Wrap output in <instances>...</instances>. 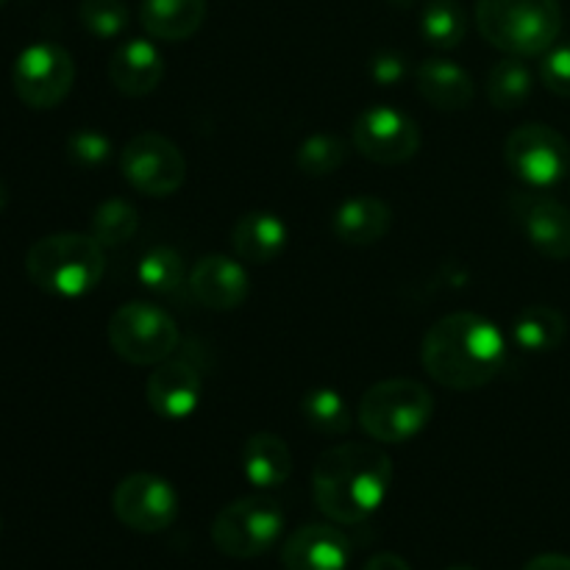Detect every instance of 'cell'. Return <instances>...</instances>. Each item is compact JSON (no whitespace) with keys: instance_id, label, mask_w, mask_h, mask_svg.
Segmentation results:
<instances>
[{"instance_id":"cell-10","label":"cell","mask_w":570,"mask_h":570,"mask_svg":"<svg viewBox=\"0 0 570 570\" xmlns=\"http://www.w3.org/2000/svg\"><path fill=\"white\" fill-rule=\"evenodd\" d=\"M504 161L518 181L532 189H549L570 173V145L557 128L523 122L507 137Z\"/></svg>"},{"instance_id":"cell-4","label":"cell","mask_w":570,"mask_h":570,"mask_svg":"<svg viewBox=\"0 0 570 570\" xmlns=\"http://www.w3.org/2000/svg\"><path fill=\"white\" fill-rule=\"evenodd\" d=\"M476 28L504 56L532 59L560 39L562 6L560 0H476Z\"/></svg>"},{"instance_id":"cell-22","label":"cell","mask_w":570,"mask_h":570,"mask_svg":"<svg viewBox=\"0 0 570 570\" xmlns=\"http://www.w3.org/2000/svg\"><path fill=\"white\" fill-rule=\"evenodd\" d=\"M206 0H142L139 22L161 42H184L195 37L206 20Z\"/></svg>"},{"instance_id":"cell-32","label":"cell","mask_w":570,"mask_h":570,"mask_svg":"<svg viewBox=\"0 0 570 570\" xmlns=\"http://www.w3.org/2000/svg\"><path fill=\"white\" fill-rule=\"evenodd\" d=\"M540 81L549 92L570 98V42L554 45L540 56Z\"/></svg>"},{"instance_id":"cell-2","label":"cell","mask_w":570,"mask_h":570,"mask_svg":"<svg viewBox=\"0 0 570 570\" xmlns=\"http://www.w3.org/2000/svg\"><path fill=\"white\" fill-rule=\"evenodd\" d=\"M393 488V460L379 443H340L317 456L312 495L334 523L354 527L382 510Z\"/></svg>"},{"instance_id":"cell-14","label":"cell","mask_w":570,"mask_h":570,"mask_svg":"<svg viewBox=\"0 0 570 570\" xmlns=\"http://www.w3.org/2000/svg\"><path fill=\"white\" fill-rule=\"evenodd\" d=\"M200 399H204L200 371L193 362L178 356L156 365L145 382V401L161 421H187L198 412Z\"/></svg>"},{"instance_id":"cell-17","label":"cell","mask_w":570,"mask_h":570,"mask_svg":"<svg viewBox=\"0 0 570 570\" xmlns=\"http://www.w3.org/2000/svg\"><path fill=\"white\" fill-rule=\"evenodd\" d=\"M109 81L126 98H145V95L156 92L165 78V56L156 48L150 39L134 37L126 39L120 48L111 53Z\"/></svg>"},{"instance_id":"cell-26","label":"cell","mask_w":570,"mask_h":570,"mask_svg":"<svg viewBox=\"0 0 570 570\" xmlns=\"http://www.w3.org/2000/svg\"><path fill=\"white\" fill-rule=\"evenodd\" d=\"M417 26L423 39L438 50L460 48L468 37V14L456 0H429Z\"/></svg>"},{"instance_id":"cell-1","label":"cell","mask_w":570,"mask_h":570,"mask_svg":"<svg viewBox=\"0 0 570 570\" xmlns=\"http://www.w3.org/2000/svg\"><path fill=\"white\" fill-rule=\"evenodd\" d=\"M421 362L440 387H488L507 365V334L476 312H451L423 334Z\"/></svg>"},{"instance_id":"cell-25","label":"cell","mask_w":570,"mask_h":570,"mask_svg":"<svg viewBox=\"0 0 570 570\" xmlns=\"http://www.w3.org/2000/svg\"><path fill=\"white\" fill-rule=\"evenodd\" d=\"M301 415L306 426L315 429L323 438H343L354 426V415L340 390L315 387L301 399Z\"/></svg>"},{"instance_id":"cell-15","label":"cell","mask_w":570,"mask_h":570,"mask_svg":"<svg viewBox=\"0 0 570 570\" xmlns=\"http://www.w3.org/2000/svg\"><path fill=\"white\" fill-rule=\"evenodd\" d=\"M351 540L332 523H306L287 534L282 546L284 570H345L351 562Z\"/></svg>"},{"instance_id":"cell-21","label":"cell","mask_w":570,"mask_h":570,"mask_svg":"<svg viewBox=\"0 0 570 570\" xmlns=\"http://www.w3.org/2000/svg\"><path fill=\"white\" fill-rule=\"evenodd\" d=\"M239 468H243V476L250 488L276 490L293 473V451L278 434L256 432L245 440Z\"/></svg>"},{"instance_id":"cell-18","label":"cell","mask_w":570,"mask_h":570,"mask_svg":"<svg viewBox=\"0 0 570 570\" xmlns=\"http://www.w3.org/2000/svg\"><path fill=\"white\" fill-rule=\"evenodd\" d=\"M415 87L417 95L440 111H462L476 98V83L471 72L443 56L421 61L415 72Z\"/></svg>"},{"instance_id":"cell-35","label":"cell","mask_w":570,"mask_h":570,"mask_svg":"<svg viewBox=\"0 0 570 570\" xmlns=\"http://www.w3.org/2000/svg\"><path fill=\"white\" fill-rule=\"evenodd\" d=\"M523 570H570V557L566 554H540L529 560Z\"/></svg>"},{"instance_id":"cell-30","label":"cell","mask_w":570,"mask_h":570,"mask_svg":"<svg viewBox=\"0 0 570 570\" xmlns=\"http://www.w3.org/2000/svg\"><path fill=\"white\" fill-rule=\"evenodd\" d=\"M78 20H81L83 31H89L92 37L117 39L126 33L131 11L122 0H81Z\"/></svg>"},{"instance_id":"cell-33","label":"cell","mask_w":570,"mask_h":570,"mask_svg":"<svg viewBox=\"0 0 570 570\" xmlns=\"http://www.w3.org/2000/svg\"><path fill=\"white\" fill-rule=\"evenodd\" d=\"M410 67H406V59L395 50H382V53L373 56L371 61V76L373 81L382 83V87H393V83L404 81Z\"/></svg>"},{"instance_id":"cell-8","label":"cell","mask_w":570,"mask_h":570,"mask_svg":"<svg viewBox=\"0 0 570 570\" xmlns=\"http://www.w3.org/2000/svg\"><path fill=\"white\" fill-rule=\"evenodd\" d=\"M76 83V61L56 42H33L20 50L11 67L14 95L33 111L56 109Z\"/></svg>"},{"instance_id":"cell-11","label":"cell","mask_w":570,"mask_h":570,"mask_svg":"<svg viewBox=\"0 0 570 570\" xmlns=\"http://www.w3.org/2000/svg\"><path fill=\"white\" fill-rule=\"evenodd\" d=\"M351 139L362 159L384 167L415 159L423 142L417 122L406 111L393 109L387 104L362 111L351 128Z\"/></svg>"},{"instance_id":"cell-16","label":"cell","mask_w":570,"mask_h":570,"mask_svg":"<svg viewBox=\"0 0 570 570\" xmlns=\"http://www.w3.org/2000/svg\"><path fill=\"white\" fill-rule=\"evenodd\" d=\"M187 287L200 306L212 312H232L248 301L250 278L234 256L209 254L193 267Z\"/></svg>"},{"instance_id":"cell-19","label":"cell","mask_w":570,"mask_h":570,"mask_svg":"<svg viewBox=\"0 0 570 570\" xmlns=\"http://www.w3.org/2000/svg\"><path fill=\"white\" fill-rule=\"evenodd\" d=\"M390 226H393V212L376 195H354V198L343 200L332 217L334 237L354 248L382 243Z\"/></svg>"},{"instance_id":"cell-37","label":"cell","mask_w":570,"mask_h":570,"mask_svg":"<svg viewBox=\"0 0 570 570\" xmlns=\"http://www.w3.org/2000/svg\"><path fill=\"white\" fill-rule=\"evenodd\" d=\"M393 6H401V9H410V6H415L417 0H390Z\"/></svg>"},{"instance_id":"cell-9","label":"cell","mask_w":570,"mask_h":570,"mask_svg":"<svg viewBox=\"0 0 570 570\" xmlns=\"http://www.w3.org/2000/svg\"><path fill=\"white\" fill-rule=\"evenodd\" d=\"M122 178L145 198H170L187 181V159L165 134L142 131L120 150Z\"/></svg>"},{"instance_id":"cell-24","label":"cell","mask_w":570,"mask_h":570,"mask_svg":"<svg viewBox=\"0 0 570 570\" xmlns=\"http://www.w3.org/2000/svg\"><path fill=\"white\" fill-rule=\"evenodd\" d=\"M534 76L527 61L518 56H504L488 72V100L499 111H515L532 98Z\"/></svg>"},{"instance_id":"cell-6","label":"cell","mask_w":570,"mask_h":570,"mask_svg":"<svg viewBox=\"0 0 570 570\" xmlns=\"http://www.w3.org/2000/svg\"><path fill=\"white\" fill-rule=\"evenodd\" d=\"M111 351L128 365L156 367L176 356L181 345L176 321L161 306L148 301H128L117 306L106 326Z\"/></svg>"},{"instance_id":"cell-31","label":"cell","mask_w":570,"mask_h":570,"mask_svg":"<svg viewBox=\"0 0 570 570\" xmlns=\"http://www.w3.org/2000/svg\"><path fill=\"white\" fill-rule=\"evenodd\" d=\"M67 159L81 170H98L115 154V145L106 134L95 131V128H81L67 137Z\"/></svg>"},{"instance_id":"cell-39","label":"cell","mask_w":570,"mask_h":570,"mask_svg":"<svg viewBox=\"0 0 570 570\" xmlns=\"http://www.w3.org/2000/svg\"><path fill=\"white\" fill-rule=\"evenodd\" d=\"M3 6H6V0H0V9H3Z\"/></svg>"},{"instance_id":"cell-12","label":"cell","mask_w":570,"mask_h":570,"mask_svg":"<svg viewBox=\"0 0 570 570\" xmlns=\"http://www.w3.org/2000/svg\"><path fill=\"white\" fill-rule=\"evenodd\" d=\"M111 510L131 532H165L178 518V490L156 473H131L111 493Z\"/></svg>"},{"instance_id":"cell-29","label":"cell","mask_w":570,"mask_h":570,"mask_svg":"<svg viewBox=\"0 0 570 570\" xmlns=\"http://www.w3.org/2000/svg\"><path fill=\"white\" fill-rule=\"evenodd\" d=\"M348 159V145L334 134H312L295 150V165L304 176L326 178L337 173Z\"/></svg>"},{"instance_id":"cell-23","label":"cell","mask_w":570,"mask_h":570,"mask_svg":"<svg viewBox=\"0 0 570 570\" xmlns=\"http://www.w3.org/2000/svg\"><path fill=\"white\" fill-rule=\"evenodd\" d=\"M568 321L560 309L546 304L527 306L512 321L510 340L527 354H551L566 343Z\"/></svg>"},{"instance_id":"cell-20","label":"cell","mask_w":570,"mask_h":570,"mask_svg":"<svg viewBox=\"0 0 570 570\" xmlns=\"http://www.w3.org/2000/svg\"><path fill=\"white\" fill-rule=\"evenodd\" d=\"M289 239L287 223L273 212H248L232 228L234 256L248 265H271L284 254Z\"/></svg>"},{"instance_id":"cell-3","label":"cell","mask_w":570,"mask_h":570,"mask_svg":"<svg viewBox=\"0 0 570 570\" xmlns=\"http://www.w3.org/2000/svg\"><path fill=\"white\" fill-rule=\"evenodd\" d=\"M26 273L42 293L56 298H83L104 278L106 248L92 234H48L28 248Z\"/></svg>"},{"instance_id":"cell-28","label":"cell","mask_w":570,"mask_h":570,"mask_svg":"<svg viewBox=\"0 0 570 570\" xmlns=\"http://www.w3.org/2000/svg\"><path fill=\"white\" fill-rule=\"evenodd\" d=\"M139 228V212L131 200L109 198L92 212L89 234L98 239L104 248H120L128 239H134Z\"/></svg>"},{"instance_id":"cell-38","label":"cell","mask_w":570,"mask_h":570,"mask_svg":"<svg viewBox=\"0 0 570 570\" xmlns=\"http://www.w3.org/2000/svg\"><path fill=\"white\" fill-rule=\"evenodd\" d=\"M449 570H476V568H471V566H451Z\"/></svg>"},{"instance_id":"cell-36","label":"cell","mask_w":570,"mask_h":570,"mask_svg":"<svg viewBox=\"0 0 570 570\" xmlns=\"http://www.w3.org/2000/svg\"><path fill=\"white\" fill-rule=\"evenodd\" d=\"M6 200H9V189H6V184H3V181H0V212H3Z\"/></svg>"},{"instance_id":"cell-5","label":"cell","mask_w":570,"mask_h":570,"mask_svg":"<svg viewBox=\"0 0 570 570\" xmlns=\"http://www.w3.org/2000/svg\"><path fill=\"white\" fill-rule=\"evenodd\" d=\"M434 417V395L415 379H387L365 390L356 406L362 432L379 445L415 440Z\"/></svg>"},{"instance_id":"cell-27","label":"cell","mask_w":570,"mask_h":570,"mask_svg":"<svg viewBox=\"0 0 570 570\" xmlns=\"http://www.w3.org/2000/svg\"><path fill=\"white\" fill-rule=\"evenodd\" d=\"M187 271L176 248H150L137 265V282L154 295H176L187 287Z\"/></svg>"},{"instance_id":"cell-7","label":"cell","mask_w":570,"mask_h":570,"mask_svg":"<svg viewBox=\"0 0 570 570\" xmlns=\"http://www.w3.org/2000/svg\"><path fill=\"white\" fill-rule=\"evenodd\" d=\"M287 515L271 495H245L212 521V543L228 560H256L282 540Z\"/></svg>"},{"instance_id":"cell-34","label":"cell","mask_w":570,"mask_h":570,"mask_svg":"<svg viewBox=\"0 0 570 570\" xmlns=\"http://www.w3.org/2000/svg\"><path fill=\"white\" fill-rule=\"evenodd\" d=\"M362 570H412V568H410V562L404 560V557L384 551V554L371 557V560L365 562V568H362Z\"/></svg>"},{"instance_id":"cell-13","label":"cell","mask_w":570,"mask_h":570,"mask_svg":"<svg viewBox=\"0 0 570 570\" xmlns=\"http://www.w3.org/2000/svg\"><path fill=\"white\" fill-rule=\"evenodd\" d=\"M512 215L538 254L546 259H570V209L543 193H518L512 198Z\"/></svg>"}]
</instances>
